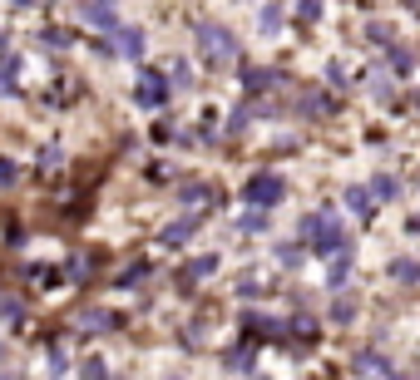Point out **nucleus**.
Returning a JSON list of instances; mask_svg holds the SVG:
<instances>
[{
    "label": "nucleus",
    "instance_id": "nucleus-10",
    "mask_svg": "<svg viewBox=\"0 0 420 380\" xmlns=\"http://www.w3.org/2000/svg\"><path fill=\"white\" fill-rule=\"evenodd\" d=\"M371 192H376L381 202H386V197H396V178H376V183H371Z\"/></svg>",
    "mask_w": 420,
    "mask_h": 380
},
{
    "label": "nucleus",
    "instance_id": "nucleus-11",
    "mask_svg": "<svg viewBox=\"0 0 420 380\" xmlns=\"http://www.w3.org/2000/svg\"><path fill=\"white\" fill-rule=\"evenodd\" d=\"M262 227H267V217H262V207H257V212H247V217H242V232H262Z\"/></svg>",
    "mask_w": 420,
    "mask_h": 380
},
{
    "label": "nucleus",
    "instance_id": "nucleus-7",
    "mask_svg": "<svg viewBox=\"0 0 420 380\" xmlns=\"http://www.w3.org/2000/svg\"><path fill=\"white\" fill-rule=\"evenodd\" d=\"M346 272H351V257H346V252H336V262L326 267V282H331V286H336V282H346Z\"/></svg>",
    "mask_w": 420,
    "mask_h": 380
},
{
    "label": "nucleus",
    "instance_id": "nucleus-15",
    "mask_svg": "<svg viewBox=\"0 0 420 380\" xmlns=\"http://www.w3.org/2000/svg\"><path fill=\"white\" fill-rule=\"evenodd\" d=\"M10 183H15V163H10V158H0V188H10Z\"/></svg>",
    "mask_w": 420,
    "mask_h": 380
},
{
    "label": "nucleus",
    "instance_id": "nucleus-1",
    "mask_svg": "<svg viewBox=\"0 0 420 380\" xmlns=\"http://www.w3.org/2000/svg\"><path fill=\"white\" fill-rule=\"evenodd\" d=\"M198 45H203V55H208V60H222V65H227V60H237V40H232L227 30L208 25V20L198 25Z\"/></svg>",
    "mask_w": 420,
    "mask_h": 380
},
{
    "label": "nucleus",
    "instance_id": "nucleus-4",
    "mask_svg": "<svg viewBox=\"0 0 420 380\" xmlns=\"http://www.w3.org/2000/svg\"><path fill=\"white\" fill-rule=\"evenodd\" d=\"M134 99H139L144 109H163V99H168V85H163V75L144 70V75H139V85H134Z\"/></svg>",
    "mask_w": 420,
    "mask_h": 380
},
{
    "label": "nucleus",
    "instance_id": "nucleus-13",
    "mask_svg": "<svg viewBox=\"0 0 420 380\" xmlns=\"http://www.w3.org/2000/svg\"><path fill=\"white\" fill-rule=\"evenodd\" d=\"M297 15H302V20H316V15H321V0H297Z\"/></svg>",
    "mask_w": 420,
    "mask_h": 380
},
{
    "label": "nucleus",
    "instance_id": "nucleus-17",
    "mask_svg": "<svg viewBox=\"0 0 420 380\" xmlns=\"http://www.w3.org/2000/svg\"><path fill=\"white\" fill-rule=\"evenodd\" d=\"M85 376H90V380H104V366H99V361H85Z\"/></svg>",
    "mask_w": 420,
    "mask_h": 380
},
{
    "label": "nucleus",
    "instance_id": "nucleus-12",
    "mask_svg": "<svg viewBox=\"0 0 420 380\" xmlns=\"http://www.w3.org/2000/svg\"><path fill=\"white\" fill-rule=\"evenodd\" d=\"M212 267H217V257H198V262H193V267H188V277H208Z\"/></svg>",
    "mask_w": 420,
    "mask_h": 380
},
{
    "label": "nucleus",
    "instance_id": "nucleus-8",
    "mask_svg": "<svg viewBox=\"0 0 420 380\" xmlns=\"http://www.w3.org/2000/svg\"><path fill=\"white\" fill-rule=\"evenodd\" d=\"M85 20H95V25H99V30H119V20H114V15H109L104 5H90V10H85Z\"/></svg>",
    "mask_w": 420,
    "mask_h": 380
},
{
    "label": "nucleus",
    "instance_id": "nucleus-3",
    "mask_svg": "<svg viewBox=\"0 0 420 380\" xmlns=\"http://www.w3.org/2000/svg\"><path fill=\"white\" fill-rule=\"evenodd\" d=\"M242 192H247V202H257V207H272V202H282L287 183H282L277 173H257V178H252Z\"/></svg>",
    "mask_w": 420,
    "mask_h": 380
},
{
    "label": "nucleus",
    "instance_id": "nucleus-14",
    "mask_svg": "<svg viewBox=\"0 0 420 380\" xmlns=\"http://www.w3.org/2000/svg\"><path fill=\"white\" fill-rule=\"evenodd\" d=\"M277 20H282V10H277V5H267V10H262V30H277Z\"/></svg>",
    "mask_w": 420,
    "mask_h": 380
},
{
    "label": "nucleus",
    "instance_id": "nucleus-5",
    "mask_svg": "<svg viewBox=\"0 0 420 380\" xmlns=\"http://www.w3.org/2000/svg\"><path fill=\"white\" fill-rule=\"evenodd\" d=\"M188 237H193V217H178V222L163 227V247H178V242H188Z\"/></svg>",
    "mask_w": 420,
    "mask_h": 380
},
{
    "label": "nucleus",
    "instance_id": "nucleus-9",
    "mask_svg": "<svg viewBox=\"0 0 420 380\" xmlns=\"http://www.w3.org/2000/svg\"><path fill=\"white\" fill-rule=\"evenodd\" d=\"M346 202H351L356 212H371V192H366V188H351V192H346Z\"/></svg>",
    "mask_w": 420,
    "mask_h": 380
},
{
    "label": "nucleus",
    "instance_id": "nucleus-16",
    "mask_svg": "<svg viewBox=\"0 0 420 380\" xmlns=\"http://www.w3.org/2000/svg\"><path fill=\"white\" fill-rule=\"evenodd\" d=\"M396 277H401V282H416V277H420V267H411V262H401V267H396Z\"/></svg>",
    "mask_w": 420,
    "mask_h": 380
},
{
    "label": "nucleus",
    "instance_id": "nucleus-2",
    "mask_svg": "<svg viewBox=\"0 0 420 380\" xmlns=\"http://www.w3.org/2000/svg\"><path fill=\"white\" fill-rule=\"evenodd\" d=\"M302 237H307L312 247H321V252H336V247H341V222H331V217H307V222H302Z\"/></svg>",
    "mask_w": 420,
    "mask_h": 380
},
{
    "label": "nucleus",
    "instance_id": "nucleus-6",
    "mask_svg": "<svg viewBox=\"0 0 420 380\" xmlns=\"http://www.w3.org/2000/svg\"><path fill=\"white\" fill-rule=\"evenodd\" d=\"M119 50L124 55H144V35L139 30H119Z\"/></svg>",
    "mask_w": 420,
    "mask_h": 380
}]
</instances>
